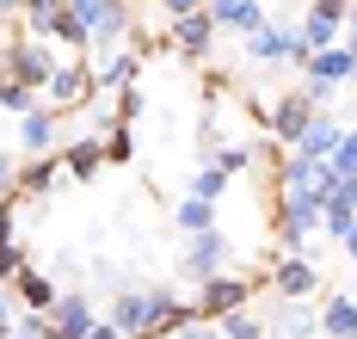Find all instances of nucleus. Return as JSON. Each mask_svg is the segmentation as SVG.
I'll list each match as a JSON object with an SVG mask.
<instances>
[{"label":"nucleus","mask_w":357,"mask_h":339,"mask_svg":"<svg viewBox=\"0 0 357 339\" xmlns=\"http://www.w3.org/2000/svg\"><path fill=\"white\" fill-rule=\"evenodd\" d=\"M56 68H62V56L50 50V38H31V31H25V38L6 43V75L19 80V86H31V93H37V86H50Z\"/></svg>","instance_id":"nucleus-1"},{"label":"nucleus","mask_w":357,"mask_h":339,"mask_svg":"<svg viewBox=\"0 0 357 339\" xmlns=\"http://www.w3.org/2000/svg\"><path fill=\"white\" fill-rule=\"evenodd\" d=\"M68 13L86 25V38H93L99 56L117 50V38L130 31V6H123V0H68Z\"/></svg>","instance_id":"nucleus-2"},{"label":"nucleus","mask_w":357,"mask_h":339,"mask_svg":"<svg viewBox=\"0 0 357 339\" xmlns=\"http://www.w3.org/2000/svg\"><path fill=\"white\" fill-rule=\"evenodd\" d=\"M178 271H185V278H191V284L204 290L210 278H222V271H228V241H222L215 228H210V234H191V247H185Z\"/></svg>","instance_id":"nucleus-3"},{"label":"nucleus","mask_w":357,"mask_h":339,"mask_svg":"<svg viewBox=\"0 0 357 339\" xmlns=\"http://www.w3.org/2000/svg\"><path fill=\"white\" fill-rule=\"evenodd\" d=\"M278 186H284V197H321L333 191V167L326 160H308V154H289L284 173H278Z\"/></svg>","instance_id":"nucleus-4"},{"label":"nucleus","mask_w":357,"mask_h":339,"mask_svg":"<svg viewBox=\"0 0 357 339\" xmlns=\"http://www.w3.org/2000/svg\"><path fill=\"white\" fill-rule=\"evenodd\" d=\"M43 93H50V105H62V112H86V99L99 93V86H93V62H62Z\"/></svg>","instance_id":"nucleus-5"},{"label":"nucleus","mask_w":357,"mask_h":339,"mask_svg":"<svg viewBox=\"0 0 357 339\" xmlns=\"http://www.w3.org/2000/svg\"><path fill=\"white\" fill-rule=\"evenodd\" d=\"M278 216H284V223H278V241H284L289 253H302V241L326 223V204H321V197H284Z\"/></svg>","instance_id":"nucleus-6"},{"label":"nucleus","mask_w":357,"mask_h":339,"mask_svg":"<svg viewBox=\"0 0 357 339\" xmlns=\"http://www.w3.org/2000/svg\"><path fill=\"white\" fill-rule=\"evenodd\" d=\"M247 56H252V62H265V68L302 62V31H296V25H265V31H252V38H247Z\"/></svg>","instance_id":"nucleus-7"},{"label":"nucleus","mask_w":357,"mask_h":339,"mask_svg":"<svg viewBox=\"0 0 357 339\" xmlns=\"http://www.w3.org/2000/svg\"><path fill=\"white\" fill-rule=\"evenodd\" d=\"M247 296H252L247 278H228V271H222V278H210V284L197 290V315H204V321H222V315L247 308Z\"/></svg>","instance_id":"nucleus-8"},{"label":"nucleus","mask_w":357,"mask_h":339,"mask_svg":"<svg viewBox=\"0 0 357 339\" xmlns=\"http://www.w3.org/2000/svg\"><path fill=\"white\" fill-rule=\"evenodd\" d=\"M93 327H99V315H93V302L80 296V290L56 296V308H50V339H86Z\"/></svg>","instance_id":"nucleus-9"},{"label":"nucleus","mask_w":357,"mask_h":339,"mask_svg":"<svg viewBox=\"0 0 357 339\" xmlns=\"http://www.w3.org/2000/svg\"><path fill=\"white\" fill-rule=\"evenodd\" d=\"M142 75V56L136 50H105V56H93V86L99 93H123V86H136Z\"/></svg>","instance_id":"nucleus-10"},{"label":"nucleus","mask_w":357,"mask_h":339,"mask_svg":"<svg viewBox=\"0 0 357 339\" xmlns=\"http://www.w3.org/2000/svg\"><path fill=\"white\" fill-rule=\"evenodd\" d=\"M271 284H278L289 302H308L314 290H321V271H314V259H308V253H284V259H278V271H271Z\"/></svg>","instance_id":"nucleus-11"},{"label":"nucleus","mask_w":357,"mask_h":339,"mask_svg":"<svg viewBox=\"0 0 357 339\" xmlns=\"http://www.w3.org/2000/svg\"><path fill=\"white\" fill-rule=\"evenodd\" d=\"M210 19H215V31H241V38H252V31L271 25V13L259 0H222V6H210Z\"/></svg>","instance_id":"nucleus-12"},{"label":"nucleus","mask_w":357,"mask_h":339,"mask_svg":"<svg viewBox=\"0 0 357 339\" xmlns=\"http://www.w3.org/2000/svg\"><path fill=\"white\" fill-rule=\"evenodd\" d=\"M265 123L278 130V142H289V149H302V136H308V123H314V105H308L302 93H289V99H284V105H278L271 117H265Z\"/></svg>","instance_id":"nucleus-13"},{"label":"nucleus","mask_w":357,"mask_h":339,"mask_svg":"<svg viewBox=\"0 0 357 339\" xmlns=\"http://www.w3.org/2000/svg\"><path fill=\"white\" fill-rule=\"evenodd\" d=\"M302 75L321 80V86H339V80H357V56L345 50V43H333V50H321V56L302 62Z\"/></svg>","instance_id":"nucleus-14"},{"label":"nucleus","mask_w":357,"mask_h":339,"mask_svg":"<svg viewBox=\"0 0 357 339\" xmlns=\"http://www.w3.org/2000/svg\"><path fill=\"white\" fill-rule=\"evenodd\" d=\"M111 327L123 339H148V296L142 290H117L111 296Z\"/></svg>","instance_id":"nucleus-15"},{"label":"nucleus","mask_w":357,"mask_h":339,"mask_svg":"<svg viewBox=\"0 0 357 339\" xmlns=\"http://www.w3.org/2000/svg\"><path fill=\"white\" fill-rule=\"evenodd\" d=\"M339 142H345V123L326 117V112H314V123H308V136H302V149H296V154H308V160H333Z\"/></svg>","instance_id":"nucleus-16"},{"label":"nucleus","mask_w":357,"mask_h":339,"mask_svg":"<svg viewBox=\"0 0 357 339\" xmlns=\"http://www.w3.org/2000/svg\"><path fill=\"white\" fill-rule=\"evenodd\" d=\"M210 43H215V19H210V6L173 25V50H185V56H210Z\"/></svg>","instance_id":"nucleus-17"},{"label":"nucleus","mask_w":357,"mask_h":339,"mask_svg":"<svg viewBox=\"0 0 357 339\" xmlns=\"http://www.w3.org/2000/svg\"><path fill=\"white\" fill-rule=\"evenodd\" d=\"M19 149L31 154V160L56 149V112H43V105H37L31 117H19Z\"/></svg>","instance_id":"nucleus-18"},{"label":"nucleus","mask_w":357,"mask_h":339,"mask_svg":"<svg viewBox=\"0 0 357 339\" xmlns=\"http://www.w3.org/2000/svg\"><path fill=\"white\" fill-rule=\"evenodd\" d=\"M62 167H68L74 179H93V173L105 167V136H80V142H68V149H62Z\"/></svg>","instance_id":"nucleus-19"},{"label":"nucleus","mask_w":357,"mask_h":339,"mask_svg":"<svg viewBox=\"0 0 357 339\" xmlns=\"http://www.w3.org/2000/svg\"><path fill=\"white\" fill-rule=\"evenodd\" d=\"M271 333L278 339H321V315L308 302H284V315L271 321Z\"/></svg>","instance_id":"nucleus-20"},{"label":"nucleus","mask_w":357,"mask_h":339,"mask_svg":"<svg viewBox=\"0 0 357 339\" xmlns=\"http://www.w3.org/2000/svg\"><path fill=\"white\" fill-rule=\"evenodd\" d=\"M31 265H25V247L13 234V204H6V223H0V284H19Z\"/></svg>","instance_id":"nucleus-21"},{"label":"nucleus","mask_w":357,"mask_h":339,"mask_svg":"<svg viewBox=\"0 0 357 339\" xmlns=\"http://www.w3.org/2000/svg\"><path fill=\"white\" fill-rule=\"evenodd\" d=\"M13 290H19V308H25V315H50V308H56V296H62V290H56L50 278H37V271H25Z\"/></svg>","instance_id":"nucleus-22"},{"label":"nucleus","mask_w":357,"mask_h":339,"mask_svg":"<svg viewBox=\"0 0 357 339\" xmlns=\"http://www.w3.org/2000/svg\"><path fill=\"white\" fill-rule=\"evenodd\" d=\"M56 167H62L56 154H37V160H25V167H19V191H25V197H43V191L56 186Z\"/></svg>","instance_id":"nucleus-23"},{"label":"nucleus","mask_w":357,"mask_h":339,"mask_svg":"<svg viewBox=\"0 0 357 339\" xmlns=\"http://www.w3.org/2000/svg\"><path fill=\"white\" fill-rule=\"evenodd\" d=\"M173 223L185 228V234H210V228H215V204H204V197H185V204L173 210Z\"/></svg>","instance_id":"nucleus-24"},{"label":"nucleus","mask_w":357,"mask_h":339,"mask_svg":"<svg viewBox=\"0 0 357 339\" xmlns=\"http://www.w3.org/2000/svg\"><path fill=\"white\" fill-rule=\"evenodd\" d=\"M215 327H222V339H265V333H271V321H259V315H247V308L222 315Z\"/></svg>","instance_id":"nucleus-25"},{"label":"nucleus","mask_w":357,"mask_h":339,"mask_svg":"<svg viewBox=\"0 0 357 339\" xmlns=\"http://www.w3.org/2000/svg\"><path fill=\"white\" fill-rule=\"evenodd\" d=\"M0 112H13V117H31V112H37V93H31V86H19L13 75H0Z\"/></svg>","instance_id":"nucleus-26"},{"label":"nucleus","mask_w":357,"mask_h":339,"mask_svg":"<svg viewBox=\"0 0 357 339\" xmlns=\"http://www.w3.org/2000/svg\"><path fill=\"white\" fill-rule=\"evenodd\" d=\"M228 191V173L222 167H204V173H191V197H204V204H215Z\"/></svg>","instance_id":"nucleus-27"},{"label":"nucleus","mask_w":357,"mask_h":339,"mask_svg":"<svg viewBox=\"0 0 357 339\" xmlns=\"http://www.w3.org/2000/svg\"><path fill=\"white\" fill-rule=\"evenodd\" d=\"M130 154H136V136L130 130H111L105 136V167H130Z\"/></svg>","instance_id":"nucleus-28"},{"label":"nucleus","mask_w":357,"mask_h":339,"mask_svg":"<svg viewBox=\"0 0 357 339\" xmlns=\"http://www.w3.org/2000/svg\"><path fill=\"white\" fill-rule=\"evenodd\" d=\"M326 167H333V179H351L357 173V130H345V142H339V154H333Z\"/></svg>","instance_id":"nucleus-29"},{"label":"nucleus","mask_w":357,"mask_h":339,"mask_svg":"<svg viewBox=\"0 0 357 339\" xmlns=\"http://www.w3.org/2000/svg\"><path fill=\"white\" fill-rule=\"evenodd\" d=\"M247 160H252V149H247V142H234V149H215L210 167H222V173L234 179V173H247Z\"/></svg>","instance_id":"nucleus-30"},{"label":"nucleus","mask_w":357,"mask_h":339,"mask_svg":"<svg viewBox=\"0 0 357 339\" xmlns=\"http://www.w3.org/2000/svg\"><path fill=\"white\" fill-rule=\"evenodd\" d=\"M326 234H333V241H345V234H351V228H357V210H345V204H326Z\"/></svg>","instance_id":"nucleus-31"},{"label":"nucleus","mask_w":357,"mask_h":339,"mask_svg":"<svg viewBox=\"0 0 357 339\" xmlns=\"http://www.w3.org/2000/svg\"><path fill=\"white\" fill-rule=\"evenodd\" d=\"M308 19H333V25H345V19H351V0H308Z\"/></svg>","instance_id":"nucleus-32"},{"label":"nucleus","mask_w":357,"mask_h":339,"mask_svg":"<svg viewBox=\"0 0 357 339\" xmlns=\"http://www.w3.org/2000/svg\"><path fill=\"white\" fill-rule=\"evenodd\" d=\"M13 333H19V339H50V315H25V308H19Z\"/></svg>","instance_id":"nucleus-33"},{"label":"nucleus","mask_w":357,"mask_h":339,"mask_svg":"<svg viewBox=\"0 0 357 339\" xmlns=\"http://www.w3.org/2000/svg\"><path fill=\"white\" fill-rule=\"evenodd\" d=\"M326 204H345V210H357V173H351V179H333Z\"/></svg>","instance_id":"nucleus-34"},{"label":"nucleus","mask_w":357,"mask_h":339,"mask_svg":"<svg viewBox=\"0 0 357 339\" xmlns=\"http://www.w3.org/2000/svg\"><path fill=\"white\" fill-rule=\"evenodd\" d=\"M154 6H160V13H167V19H191V13H204V0H154Z\"/></svg>","instance_id":"nucleus-35"},{"label":"nucleus","mask_w":357,"mask_h":339,"mask_svg":"<svg viewBox=\"0 0 357 339\" xmlns=\"http://www.w3.org/2000/svg\"><path fill=\"white\" fill-rule=\"evenodd\" d=\"M13 321H19V308H13V296H6V284H0V339L13 333Z\"/></svg>","instance_id":"nucleus-36"},{"label":"nucleus","mask_w":357,"mask_h":339,"mask_svg":"<svg viewBox=\"0 0 357 339\" xmlns=\"http://www.w3.org/2000/svg\"><path fill=\"white\" fill-rule=\"evenodd\" d=\"M185 339H222V327H215V321H191V327H185Z\"/></svg>","instance_id":"nucleus-37"},{"label":"nucleus","mask_w":357,"mask_h":339,"mask_svg":"<svg viewBox=\"0 0 357 339\" xmlns=\"http://www.w3.org/2000/svg\"><path fill=\"white\" fill-rule=\"evenodd\" d=\"M345 50L357 56V0H351V19H345Z\"/></svg>","instance_id":"nucleus-38"},{"label":"nucleus","mask_w":357,"mask_h":339,"mask_svg":"<svg viewBox=\"0 0 357 339\" xmlns=\"http://www.w3.org/2000/svg\"><path fill=\"white\" fill-rule=\"evenodd\" d=\"M86 339H123V333H117L111 321H99V327H93V333H86Z\"/></svg>","instance_id":"nucleus-39"},{"label":"nucleus","mask_w":357,"mask_h":339,"mask_svg":"<svg viewBox=\"0 0 357 339\" xmlns=\"http://www.w3.org/2000/svg\"><path fill=\"white\" fill-rule=\"evenodd\" d=\"M13 179H19V173H13V160H6V154H0V191L13 186Z\"/></svg>","instance_id":"nucleus-40"},{"label":"nucleus","mask_w":357,"mask_h":339,"mask_svg":"<svg viewBox=\"0 0 357 339\" xmlns=\"http://www.w3.org/2000/svg\"><path fill=\"white\" fill-rule=\"evenodd\" d=\"M345 253H351V265H357V228H351V234H345Z\"/></svg>","instance_id":"nucleus-41"},{"label":"nucleus","mask_w":357,"mask_h":339,"mask_svg":"<svg viewBox=\"0 0 357 339\" xmlns=\"http://www.w3.org/2000/svg\"><path fill=\"white\" fill-rule=\"evenodd\" d=\"M13 13H19V0H0V19H13Z\"/></svg>","instance_id":"nucleus-42"},{"label":"nucleus","mask_w":357,"mask_h":339,"mask_svg":"<svg viewBox=\"0 0 357 339\" xmlns=\"http://www.w3.org/2000/svg\"><path fill=\"white\" fill-rule=\"evenodd\" d=\"M25 6H31V0H19V13H25Z\"/></svg>","instance_id":"nucleus-43"},{"label":"nucleus","mask_w":357,"mask_h":339,"mask_svg":"<svg viewBox=\"0 0 357 339\" xmlns=\"http://www.w3.org/2000/svg\"><path fill=\"white\" fill-rule=\"evenodd\" d=\"M0 223H6V204H0Z\"/></svg>","instance_id":"nucleus-44"},{"label":"nucleus","mask_w":357,"mask_h":339,"mask_svg":"<svg viewBox=\"0 0 357 339\" xmlns=\"http://www.w3.org/2000/svg\"><path fill=\"white\" fill-rule=\"evenodd\" d=\"M204 6H222V0H204Z\"/></svg>","instance_id":"nucleus-45"},{"label":"nucleus","mask_w":357,"mask_h":339,"mask_svg":"<svg viewBox=\"0 0 357 339\" xmlns=\"http://www.w3.org/2000/svg\"><path fill=\"white\" fill-rule=\"evenodd\" d=\"M6 339H19V333H6Z\"/></svg>","instance_id":"nucleus-46"}]
</instances>
